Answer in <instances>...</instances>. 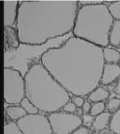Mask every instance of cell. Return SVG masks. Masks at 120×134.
Segmentation results:
<instances>
[{"label":"cell","instance_id":"cell-1","mask_svg":"<svg viewBox=\"0 0 120 134\" xmlns=\"http://www.w3.org/2000/svg\"><path fill=\"white\" fill-rule=\"evenodd\" d=\"M40 63L70 94L84 97L100 83L103 48L78 37L42 54Z\"/></svg>","mask_w":120,"mask_h":134},{"label":"cell","instance_id":"cell-2","mask_svg":"<svg viewBox=\"0 0 120 134\" xmlns=\"http://www.w3.org/2000/svg\"><path fill=\"white\" fill-rule=\"evenodd\" d=\"M78 8L76 0L20 2L16 25L20 42L42 45L73 31Z\"/></svg>","mask_w":120,"mask_h":134},{"label":"cell","instance_id":"cell-3","mask_svg":"<svg viewBox=\"0 0 120 134\" xmlns=\"http://www.w3.org/2000/svg\"><path fill=\"white\" fill-rule=\"evenodd\" d=\"M26 97L39 111L53 113L70 100V93L41 63L32 65L24 75Z\"/></svg>","mask_w":120,"mask_h":134},{"label":"cell","instance_id":"cell-4","mask_svg":"<svg viewBox=\"0 0 120 134\" xmlns=\"http://www.w3.org/2000/svg\"><path fill=\"white\" fill-rule=\"evenodd\" d=\"M113 21L104 2L79 6L72 32L74 37L104 48L109 46V33Z\"/></svg>","mask_w":120,"mask_h":134},{"label":"cell","instance_id":"cell-5","mask_svg":"<svg viewBox=\"0 0 120 134\" xmlns=\"http://www.w3.org/2000/svg\"><path fill=\"white\" fill-rule=\"evenodd\" d=\"M26 97L25 80L18 70L13 67L4 69V99L6 104L19 105Z\"/></svg>","mask_w":120,"mask_h":134},{"label":"cell","instance_id":"cell-6","mask_svg":"<svg viewBox=\"0 0 120 134\" xmlns=\"http://www.w3.org/2000/svg\"><path fill=\"white\" fill-rule=\"evenodd\" d=\"M48 120L54 134H71L81 126L83 120L75 113L56 111L48 115Z\"/></svg>","mask_w":120,"mask_h":134},{"label":"cell","instance_id":"cell-7","mask_svg":"<svg viewBox=\"0 0 120 134\" xmlns=\"http://www.w3.org/2000/svg\"><path fill=\"white\" fill-rule=\"evenodd\" d=\"M16 122L24 134L53 133L48 118L39 113L27 114Z\"/></svg>","mask_w":120,"mask_h":134},{"label":"cell","instance_id":"cell-8","mask_svg":"<svg viewBox=\"0 0 120 134\" xmlns=\"http://www.w3.org/2000/svg\"><path fill=\"white\" fill-rule=\"evenodd\" d=\"M4 26V27H13L16 25L20 2L16 0L3 1Z\"/></svg>","mask_w":120,"mask_h":134},{"label":"cell","instance_id":"cell-9","mask_svg":"<svg viewBox=\"0 0 120 134\" xmlns=\"http://www.w3.org/2000/svg\"><path fill=\"white\" fill-rule=\"evenodd\" d=\"M120 78V65L105 64L100 83L105 86L109 85Z\"/></svg>","mask_w":120,"mask_h":134},{"label":"cell","instance_id":"cell-10","mask_svg":"<svg viewBox=\"0 0 120 134\" xmlns=\"http://www.w3.org/2000/svg\"><path fill=\"white\" fill-rule=\"evenodd\" d=\"M112 114L109 111H104L102 114L97 115L92 121V127L97 131H103L110 125Z\"/></svg>","mask_w":120,"mask_h":134},{"label":"cell","instance_id":"cell-11","mask_svg":"<svg viewBox=\"0 0 120 134\" xmlns=\"http://www.w3.org/2000/svg\"><path fill=\"white\" fill-rule=\"evenodd\" d=\"M103 58L105 64H120V52L115 48L109 46L103 48Z\"/></svg>","mask_w":120,"mask_h":134},{"label":"cell","instance_id":"cell-12","mask_svg":"<svg viewBox=\"0 0 120 134\" xmlns=\"http://www.w3.org/2000/svg\"><path fill=\"white\" fill-rule=\"evenodd\" d=\"M109 45L120 47V20H114L109 33Z\"/></svg>","mask_w":120,"mask_h":134},{"label":"cell","instance_id":"cell-13","mask_svg":"<svg viewBox=\"0 0 120 134\" xmlns=\"http://www.w3.org/2000/svg\"><path fill=\"white\" fill-rule=\"evenodd\" d=\"M110 96L109 92L102 87H96L88 95V99L92 103H98V102H104V100H107Z\"/></svg>","mask_w":120,"mask_h":134},{"label":"cell","instance_id":"cell-14","mask_svg":"<svg viewBox=\"0 0 120 134\" xmlns=\"http://www.w3.org/2000/svg\"><path fill=\"white\" fill-rule=\"evenodd\" d=\"M5 112L7 117L13 122H18L27 114V112L20 105H10V107L6 108Z\"/></svg>","mask_w":120,"mask_h":134},{"label":"cell","instance_id":"cell-15","mask_svg":"<svg viewBox=\"0 0 120 134\" xmlns=\"http://www.w3.org/2000/svg\"><path fill=\"white\" fill-rule=\"evenodd\" d=\"M109 127L114 134H120V109L112 114Z\"/></svg>","mask_w":120,"mask_h":134},{"label":"cell","instance_id":"cell-16","mask_svg":"<svg viewBox=\"0 0 120 134\" xmlns=\"http://www.w3.org/2000/svg\"><path fill=\"white\" fill-rule=\"evenodd\" d=\"M19 105L25 110L27 114H38V112L40 111L39 109L34 105L33 103L29 100L27 97H25L21 100Z\"/></svg>","mask_w":120,"mask_h":134},{"label":"cell","instance_id":"cell-17","mask_svg":"<svg viewBox=\"0 0 120 134\" xmlns=\"http://www.w3.org/2000/svg\"><path fill=\"white\" fill-rule=\"evenodd\" d=\"M108 7L113 19L120 20V1H112Z\"/></svg>","mask_w":120,"mask_h":134},{"label":"cell","instance_id":"cell-18","mask_svg":"<svg viewBox=\"0 0 120 134\" xmlns=\"http://www.w3.org/2000/svg\"><path fill=\"white\" fill-rule=\"evenodd\" d=\"M4 134H24L18 127L16 122H10L5 124L4 127Z\"/></svg>","mask_w":120,"mask_h":134},{"label":"cell","instance_id":"cell-19","mask_svg":"<svg viewBox=\"0 0 120 134\" xmlns=\"http://www.w3.org/2000/svg\"><path fill=\"white\" fill-rule=\"evenodd\" d=\"M106 109V104L104 102L94 103L92 106V109L90 110L89 114L92 117H97V115L104 112Z\"/></svg>","mask_w":120,"mask_h":134},{"label":"cell","instance_id":"cell-20","mask_svg":"<svg viewBox=\"0 0 120 134\" xmlns=\"http://www.w3.org/2000/svg\"><path fill=\"white\" fill-rule=\"evenodd\" d=\"M106 109L111 114L115 113L120 109V98H112L108 101L106 104Z\"/></svg>","mask_w":120,"mask_h":134},{"label":"cell","instance_id":"cell-21","mask_svg":"<svg viewBox=\"0 0 120 134\" xmlns=\"http://www.w3.org/2000/svg\"><path fill=\"white\" fill-rule=\"evenodd\" d=\"M63 111L67 113H74L77 109L76 106L74 104L73 101H69L63 107Z\"/></svg>","mask_w":120,"mask_h":134},{"label":"cell","instance_id":"cell-22","mask_svg":"<svg viewBox=\"0 0 120 134\" xmlns=\"http://www.w3.org/2000/svg\"><path fill=\"white\" fill-rule=\"evenodd\" d=\"M80 6H89V5H95L103 3L104 1L101 0H81L78 1Z\"/></svg>","mask_w":120,"mask_h":134},{"label":"cell","instance_id":"cell-23","mask_svg":"<svg viewBox=\"0 0 120 134\" xmlns=\"http://www.w3.org/2000/svg\"><path fill=\"white\" fill-rule=\"evenodd\" d=\"M72 101L76 106L77 108H82L83 104L85 102L83 97L79 96H74L73 99H72Z\"/></svg>","mask_w":120,"mask_h":134},{"label":"cell","instance_id":"cell-24","mask_svg":"<svg viewBox=\"0 0 120 134\" xmlns=\"http://www.w3.org/2000/svg\"><path fill=\"white\" fill-rule=\"evenodd\" d=\"M89 129L87 126H80L74 131L73 134H89Z\"/></svg>","mask_w":120,"mask_h":134},{"label":"cell","instance_id":"cell-25","mask_svg":"<svg viewBox=\"0 0 120 134\" xmlns=\"http://www.w3.org/2000/svg\"><path fill=\"white\" fill-rule=\"evenodd\" d=\"M91 109H92V104H91V103H90L89 101H88V100H85L83 107H82V111H83V113H84V114L89 113Z\"/></svg>","mask_w":120,"mask_h":134},{"label":"cell","instance_id":"cell-26","mask_svg":"<svg viewBox=\"0 0 120 134\" xmlns=\"http://www.w3.org/2000/svg\"><path fill=\"white\" fill-rule=\"evenodd\" d=\"M114 93L117 95H120V78L118 80L116 86L114 87Z\"/></svg>","mask_w":120,"mask_h":134},{"label":"cell","instance_id":"cell-27","mask_svg":"<svg viewBox=\"0 0 120 134\" xmlns=\"http://www.w3.org/2000/svg\"><path fill=\"white\" fill-rule=\"evenodd\" d=\"M103 134H110V133H103Z\"/></svg>","mask_w":120,"mask_h":134}]
</instances>
